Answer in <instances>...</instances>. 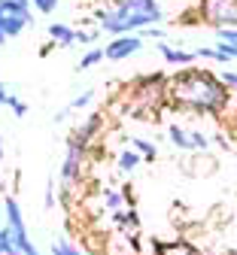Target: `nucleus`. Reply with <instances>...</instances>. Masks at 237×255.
Instances as JSON below:
<instances>
[{"instance_id":"11","label":"nucleus","mask_w":237,"mask_h":255,"mask_svg":"<svg viewBox=\"0 0 237 255\" xmlns=\"http://www.w3.org/2000/svg\"><path fill=\"white\" fill-rule=\"evenodd\" d=\"M113 225L119 228V231H140V213H137V207H122V210H116L113 213Z\"/></svg>"},{"instance_id":"25","label":"nucleus","mask_w":237,"mask_h":255,"mask_svg":"<svg viewBox=\"0 0 237 255\" xmlns=\"http://www.w3.org/2000/svg\"><path fill=\"white\" fill-rule=\"evenodd\" d=\"M219 43H237V27H216Z\"/></svg>"},{"instance_id":"21","label":"nucleus","mask_w":237,"mask_h":255,"mask_svg":"<svg viewBox=\"0 0 237 255\" xmlns=\"http://www.w3.org/2000/svg\"><path fill=\"white\" fill-rule=\"evenodd\" d=\"M97 37H100V27H97V24H94V27H79V30H76V43H79V46H94Z\"/></svg>"},{"instance_id":"33","label":"nucleus","mask_w":237,"mask_h":255,"mask_svg":"<svg viewBox=\"0 0 237 255\" xmlns=\"http://www.w3.org/2000/svg\"><path fill=\"white\" fill-rule=\"evenodd\" d=\"M113 3H116V0H104V6H113Z\"/></svg>"},{"instance_id":"15","label":"nucleus","mask_w":237,"mask_h":255,"mask_svg":"<svg viewBox=\"0 0 237 255\" xmlns=\"http://www.w3.org/2000/svg\"><path fill=\"white\" fill-rule=\"evenodd\" d=\"M195 61H216V64H228L231 58L225 55V49H222V43H219V46H201V49H195Z\"/></svg>"},{"instance_id":"16","label":"nucleus","mask_w":237,"mask_h":255,"mask_svg":"<svg viewBox=\"0 0 237 255\" xmlns=\"http://www.w3.org/2000/svg\"><path fill=\"white\" fill-rule=\"evenodd\" d=\"M186 137H189V152H207L210 149V137L201 128H186Z\"/></svg>"},{"instance_id":"1","label":"nucleus","mask_w":237,"mask_h":255,"mask_svg":"<svg viewBox=\"0 0 237 255\" xmlns=\"http://www.w3.org/2000/svg\"><path fill=\"white\" fill-rule=\"evenodd\" d=\"M234 94L225 88L219 73L207 67H180L174 76H167V107H174L189 116H210L222 119L231 110Z\"/></svg>"},{"instance_id":"18","label":"nucleus","mask_w":237,"mask_h":255,"mask_svg":"<svg viewBox=\"0 0 237 255\" xmlns=\"http://www.w3.org/2000/svg\"><path fill=\"white\" fill-rule=\"evenodd\" d=\"M100 204H104V210L116 213L125 207V198H122V191L119 188H104V195H100Z\"/></svg>"},{"instance_id":"31","label":"nucleus","mask_w":237,"mask_h":255,"mask_svg":"<svg viewBox=\"0 0 237 255\" xmlns=\"http://www.w3.org/2000/svg\"><path fill=\"white\" fill-rule=\"evenodd\" d=\"M3 158H6V146H3V137H0V167H3Z\"/></svg>"},{"instance_id":"22","label":"nucleus","mask_w":237,"mask_h":255,"mask_svg":"<svg viewBox=\"0 0 237 255\" xmlns=\"http://www.w3.org/2000/svg\"><path fill=\"white\" fill-rule=\"evenodd\" d=\"M104 61V49H88L82 58H79V70H91L94 64H100Z\"/></svg>"},{"instance_id":"19","label":"nucleus","mask_w":237,"mask_h":255,"mask_svg":"<svg viewBox=\"0 0 237 255\" xmlns=\"http://www.w3.org/2000/svg\"><path fill=\"white\" fill-rule=\"evenodd\" d=\"M91 101H94V88H85V91H79V94H76V98H70L67 110H70V113H79V110L91 107Z\"/></svg>"},{"instance_id":"9","label":"nucleus","mask_w":237,"mask_h":255,"mask_svg":"<svg viewBox=\"0 0 237 255\" xmlns=\"http://www.w3.org/2000/svg\"><path fill=\"white\" fill-rule=\"evenodd\" d=\"M49 40L58 49H70V46H76V27L64 24V21H55V24H49Z\"/></svg>"},{"instance_id":"23","label":"nucleus","mask_w":237,"mask_h":255,"mask_svg":"<svg viewBox=\"0 0 237 255\" xmlns=\"http://www.w3.org/2000/svg\"><path fill=\"white\" fill-rule=\"evenodd\" d=\"M27 3H30V9H37V12L49 15V12H55V9H58L61 0H27Z\"/></svg>"},{"instance_id":"13","label":"nucleus","mask_w":237,"mask_h":255,"mask_svg":"<svg viewBox=\"0 0 237 255\" xmlns=\"http://www.w3.org/2000/svg\"><path fill=\"white\" fill-rule=\"evenodd\" d=\"M128 146L137 152L143 161H155V158H158V146H155L152 140H146V137H131V140H128Z\"/></svg>"},{"instance_id":"3","label":"nucleus","mask_w":237,"mask_h":255,"mask_svg":"<svg viewBox=\"0 0 237 255\" xmlns=\"http://www.w3.org/2000/svg\"><path fill=\"white\" fill-rule=\"evenodd\" d=\"M167 110V76L164 73H143L128 82V107L131 119H155Z\"/></svg>"},{"instance_id":"27","label":"nucleus","mask_w":237,"mask_h":255,"mask_svg":"<svg viewBox=\"0 0 237 255\" xmlns=\"http://www.w3.org/2000/svg\"><path fill=\"white\" fill-rule=\"evenodd\" d=\"M43 207H46V210H52V207H55V182H52V179H46V191H43Z\"/></svg>"},{"instance_id":"26","label":"nucleus","mask_w":237,"mask_h":255,"mask_svg":"<svg viewBox=\"0 0 237 255\" xmlns=\"http://www.w3.org/2000/svg\"><path fill=\"white\" fill-rule=\"evenodd\" d=\"M219 79L225 82V88L237 98V73H234V70H225V73H219Z\"/></svg>"},{"instance_id":"20","label":"nucleus","mask_w":237,"mask_h":255,"mask_svg":"<svg viewBox=\"0 0 237 255\" xmlns=\"http://www.w3.org/2000/svg\"><path fill=\"white\" fill-rule=\"evenodd\" d=\"M0 255H21V252H18V246H15V240H12V234H9V228H6V225H0Z\"/></svg>"},{"instance_id":"4","label":"nucleus","mask_w":237,"mask_h":255,"mask_svg":"<svg viewBox=\"0 0 237 255\" xmlns=\"http://www.w3.org/2000/svg\"><path fill=\"white\" fill-rule=\"evenodd\" d=\"M85 164H88V146H79L76 140H67V149H64V161H61V170H58V179H61V201L70 204V191L73 185L82 182L85 176Z\"/></svg>"},{"instance_id":"12","label":"nucleus","mask_w":237,"mask_h":255,"mask_svg":"<svg viewBox=\"0 0 237 255\" xmlns=\"http://www.w3.org/2000/svg\"><path fill=\"white\" fill-rule=\"evenodd\" d=\"M143 164V158L134 152L131 146H125L119 155H116V170L122 173V176H131V173H137V167Z\"/></svg>"},{"instance_id":"32","label":"nucleus","mask_w":237,"mask_h":255,"mask_svg":"<svg viewBox=\"0 0 237 255\" xmlns=\"http://www.w3.org/2000/svg\"><path fill=\"white\" fill-rule=\"evenodd\" d=\"M6 43V34H3V21H0V46Z\"/></svg>"},{"instance_id":"8","label":"nucleus","mask_w":237,"mask_h":255,"mask_svg":"<svg viewBox=\"0 0 237 255\" xmlns=\"http://www.w3.org/2000/svg\"><path fill=\"white\" fill-rule=\"evenodd\" d=\"M100 131H104V113H91L88 119H82V122L73 128L70 140H76L79 146H91V143L97 140Z\"/></svg>"},{"instance_id":"5","label":"nucleus","mask_w":237,"mask_h":255,"mask_svg":"<svg viewBox=\"0 0 237 255\" xmlns=\"http://www.w3.org/2000/svg\"><path fill=\"white\" fill-rule=\"evenodd\" d=\"M198 24L204 21L213 30L216 27H237V0H195Z\"/></svg>"},{"instance_id":"14","label":"nucleus","mask_w":237,"mask_h":255,"mask_svg":"<svg viewBox=\"0 0 237 255\" xmlns=\"http://www.w3.org/2000/svg\"><path fill=\"white\" fill-rule=\"evenodd\" d=\"M167 140H171V146L177 152H189V137H186V128L180 122H171L167 125Z\"/></svg>"},{"instance_id":"7","label":"nucleus","mask_w":237,"mask_h":255,"mask_svg":"<svg viewBox=\"0 0 237 255\" xmlns=\"http://www.w3.org/2000/svg\"><path fill=\"white\" fill-rule=\"evenodd\" d=\"M143 49V37L140 34H119L104 46V58L107 61H125L131 55H137Z\"/></svg>"},{"instance_id":"29","label":"nucleus","mask_w":237,"mask_h":255,"mask_svg":"<svg viewBox=\"0 0 237 255\" xmlns=\"http://www.w3.org/2000/svg\"><path fill=\"white\" fill-rule=\"evenodd\" d=\"M12 98H15V94H12L3 82H0V107H9V104H12Z\"/></svg>"},{"instance_id":"6","label":"nucleus","mask_w":237,"mask_h":255,"mask_svg":"<svg viewBox=\"0 0 237 255\" xmlns=\"http://www.w3.org/2000/svg\"><path fill=\"white\" fill-rule=\"evenodd\" d=\"M0 21H3L6 40L24 34V27L33 24V9L27 0H0Z\"/></svg>"},{"instance_id":"28","label":"nucleus","mask_w":237,"mask_h":255,"mask_svg":"<svg viewBox=\"0 0 237 255\" xmlns=\"http://www.w3.org/2000/svg\"><path fill=\"white\" fill-rule=\"evenodd\" d=\"M9 110H12V116H15V119H24V116H27V104H24L21 98H12Z\"/></svg>"},{"instance_id":"17","label":"nucleus","mask_w":237,"mask_h":255,"mask_svg":"<svg viewBox=\"0 0 237 255\" xmlns=\"http://www.w3.org/2000/svg\"><path fill=\"white\" fill-rule=\"evenodd\" d=\"M49 252H52V255H85L76 243H70L67 237H55L52 246H49Z\"/></svg>"},{"instance_id":"24","label":"nucleus","mask_w":237,"mask_h":255,"mask_svg":"<svg viewBox=\"0 0 237 255\" xmlns=\"http://www.w3.org/2000/svg\"><path fill=\"white\" fill-rule=\"evenodd\" d=\"M140 37H143V40H158V43H161L167 34H164V27H158V24H149V27H143V30H140Z\"/></svg>"},{"instance_id":"10","label":"nucleus","mask_w":237,"mask_h":255,"mask_svg":"<svg viewBox=\"0 0 237 255\" xmlns=\"http://www.w3.org/2000/svg\"><path fill=\"white\" fill-rule=\"evenodd\" d=\"M158 52L167 64H174V67H189V64H195V52H186V49H177L171 43H158Z\"/></svg>"},{"instance_id":"30","label":"nucleus","mask_w":237,"mask_h":255,"mask_svg":"<svg viewBox=\"0 0 237 255\" xmlns=\"http://www.w3.org/2000/svg\"><path fill=\"white\" fill-rule=\"evenodd\" d=\"M70 116H73V113H70V110H67V107H64V110H58V113L52 116V122H55V125H64V122H67V119H70Z\"/></svg>"},{"instance_id":"2","label":"nucleus","mask_w":237,"mask_h":255,"mask_svg":"<svg viewBox=\"0 0 237 255\" xmlns=\"http://www.w3.org/2000/svg\"><path fill=\"white\" fill-rule=\"evenodd\" d=\"M164 21V6L161 0H116L113 6H97L94 9V24L100 34H140L149 24Z\"/></svg>"},{"instance_id":"34","label":"nucleus","mask_w":237,"mask_h":255,"mask_svg":"<svg viewBox=\"0 0 237 255\" xmlns=\"http://www.w3.org/2000/svg\"><path fill=\"white\" fill-rule=\"evenodd\" d=\"M234 131H237V119H234Z\"/></svg>"}]
</instances>
